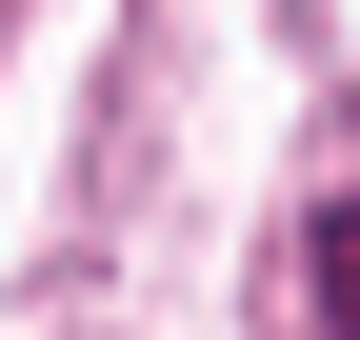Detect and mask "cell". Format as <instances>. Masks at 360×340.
<instances>
[{"mask_svg": "<svg viewBox=\"0 0 360 340\" xmlns=\"http://www.w3.org/2000/svg\"><path fill=\"white\" fill-rule=\"evenodd\" d=\"M300 340H360V200L340 221H300V301H281Z\"/></svg>", "mask_w": 360, "mask_h": 340, "instance_id": "cell-1", "label": "cell"}]
</instances>
